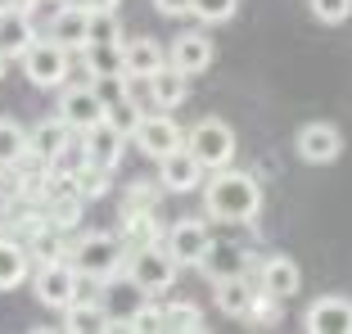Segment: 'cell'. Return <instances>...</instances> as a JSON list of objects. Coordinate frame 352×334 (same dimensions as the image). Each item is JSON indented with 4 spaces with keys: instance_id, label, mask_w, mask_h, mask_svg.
<instances>
[{
    "instance_id": "obj_1",
    "label": "cell",
    "mask_w": 352,
    "mask_h": 334,
    "mask_svg": "<svg viewBox=\"0 0 352 334\" xmlns=\"http://www.w3.org/2000/svg\"><path fill=\"white\" fill-rule=\"evenodd\" d=\"M204 208L212 221L226 226H249L262 212V186L253 172H235V167H217L204 181Z\"/></svg>"
},
{
    "instance_id": "obj_2",
    "label": "cell",
    "mask_w": 352,
    "mask_h": 334,
    "mask_svg": "<svg viewBox=\"0 0 352 334\" xmlns=\"http://www.w3.org/2000/svg\"><path fill=\"white\" fill-rule=\"evenodd\" d=\"M68 262H73L77 271H82V280H118V276L126 271V244L122 235H104V230H91V235H82V240H73V249H68Z\"/></svg>"
},
{
    "instance_id": "obj_3",
    "label": "cell",
    "mask_w": 352,
    "mask_h": 334,
    "mask_svg": "<svg viewBox=\"0 0 352 334\" xmlns=\"http://www.w3.org/2000/svg\"><path fill=\"white\" fill-rule=\"evenodd\" d=\"M73 59L77 54L68 50V45H59L54 36H36L32 41V50L23 54V73H28V82L36 86V91H63L68 86V73H73Z\"/></svg>"
},
{
    "instance_id": "obj_4",
    "label": "cell",
    "mask_w": 352,
    "mask_h": 334,
    "mask_svg": "<svg viewBox=\"0 0 352 334\" xmlns=\"http://www.w3.org/2000/svg\"><path fill=\"white\" fill-rule=\"evenodd\" d=\"M32 293H36V303L41 307H73L82 298V271H77L68 258H54V262H36V271H32Z\"/></svg>"
},
{
    "instance_id": "obj_5",
    "label": "cell",
    "mask_w": 352,
    "mask_h": 334,
    "mask_svg": "<svg viewBox=\"0 0 352 334\" xmlns=\"http://www.w3.org/2000/svg\"><path fill=\"white\" fill-rule=\"evenodd\" d=\"M176 271H181V262H176V253L167 249L163 240L140 244V249L126 253V276H131L145 293H167L176 285Z\"/></svg>"
},
{
    "instance_id": "obj_6",
    "label": "cell",
    "mask_w": 352,
    "mask_h": 334,
    "mask_svg": "<svg viewBox=\"0 0 352 334\" xmlns=\"http://www.w3.org/2000/svg\"><path fill=\"white\" fill-rule=\"evenodd\" d=\"M186 145L195 149V158L208 167V172L235 163V131H230L221 118H204V122H195V126H190V136H186Z\"/></svg>"
},
{
    "instance_id": "obj_7",
    "label": "cell",
    "mask_w": 352,
    "mask_h": 334,
    "mask_svg": "<svg viewBox=\"0 0 352 334\" xmlns=\"http://www.w3.org/2000/svg\"><path fill=\"white\" fill-rule=\"evenodd\" d=\"M59 118L73 126L77 136H86L91 126H100L104 118H109V100H104L91 82H86V86H63V95H59Z\"/></svg>"
},
{
    "instance_id": "obj_8",
    "label": "cell",
    "mask_w": 352,
    "mask_h": 334,
    "mask_svg": "<svg viewBox=\"0 0 352 334\" xmlns=\"http://www.w3.org/2000/svg\"><path fill=\"white\" fill-rule=\"evenodd\" d=\"M131 140L140 145V154H145V158H154V163H158V158H167L172 149L186 145V131H181V122H176L167 109H158V113L149 109L145 122H140V131H135Z\"/></svg>"
},
{
    "instance_id": "obj_9",
    "label": "cell",
    "mask_w": 352,
    "mask_h": 334,
    "mask_svg": "<svg viewBox=\"0 0 352 334\" xmlns=\"http://www.w3.org/2000/svg\"><path fill=\"white\" fill-rule=\"evenodd\" d=\"M163 244L176 253V262H181V267H199V262L208 258V249H212L217 240H212L208 221H199V217H181V221H172V226H167Z\"/></svg>"
},
{
    "instance_id": "obj_10",
    "label": "cell",
    "mask_w": 352,
    "mask_h": 334,
    "mask_svg": "<svg viewBox=\"0 0 352 334\" xmlns=\"http://www.w3.org/2000/svg\"><path fill=\"white\" fill-rule=\"evenodd\" d=\"M36 41V23H32V0H14L10 10H0V54L5 63L23 59Z\"/></svg>"
},
{
    "instance_id": "obj_11",
    "label": "cell",
    "mask_w": 352,
    "mask_h": 334,
    "mask_svg": "<svg viewBox=\"0 0 352 334\" xmlns=\"http://www.w3.org/2000/svg\"><path fill=\"white\" fill-rule=\"evenodd\" d=\"M77 63L91 82H122L126 73V41H86L77 50Z\"/></svg>"
},
{
    "instance_id": "obj_12",
    "label": "cell",
    "mask_w": 352,
    "mask_h": 334,
    "mask_svg": "<svg viewBox=\"0 0 352 334\" xmlns=\"http://www.w3.org/2000/svg\"><path fill=\"white\" fill-rule=\"evenodd\" d=\"M294 149H298L302 163L325 167V163H334V158L343 154V131H339L334 122H307V126H298V140H294Z\"/></svg>"
},
{
    "instance_id": "obj_13",
    "label": "cell",
    "mask_w": 352,
    "mask_h": 334,
    "mask_svg": "<svg viewBox=\"0 0 352 334\" xmlns=\"http://www.w3.org/2000/svg\"><path fill=\"white\" fill-rule=\"evenodd\" d=\"M204 172H208V167L195 158L190 145H181V149H172L167 158H158V181L167 186V194H190V190H199L208 181Z\"/></svg>"
},
{
    "instance_id": "obj_14",
    "label": "cell",
    "mask_w": 352,
    "mask_h": 334,
    "mask_svg": "<svg viewBox=\"0 0 352 334\" xmlns=\"http://www.w3.org/2000/svg\"><path fill=\"white\" fill-rule=\"evenodd\" d=\"M302 330L307 334H352V298L343 293H325L302 312Z\"/></svg>"
},
{
    "instance_id": "obj_15",
    "label": "cell",
    "mask_w": 352,
    "mask_h": 334,
    "mask_svg": "<svg viewBox=\"0 0 352 334\" xmlns=\"http://www.w3.org/2000/svg\"><path fill=\"white\" fill-rule=\"evenodd\" d=\"M212 36H208V32H181V36H176L172 45H167V63H176V68H181V73H208V68H212Z\"/></svg>"
},
{
    "instance_id": "obj_16",
    "label": "cell",
    "mask_w": 352,
    "mask_h": 334,
    "mask_svg": "<svg viewBox=\"0 0 352 334\" xmlns=\"http://www.w3.org/2000/svg\"><path fill=\"white\" fill-rule=\"evenodd\" d=\"M86 27H91V10L77 5V0H63L59 10H54L50 27H45V36H54L59 45H68V50L77 54L86 45Z\"/></svg>"
},
{
    "instance_id": "obj_17",
    "label": "cell",
    "mask_w": 352,
    "mask_h": 334,
    "mask_svg": "<svg viewBox=\"0 0 352 334\" xmlns=\"http://www.w3.org/2000/svg\"><path fill=\"white\" fill-rule=\"evenodd\" d=\"M32 249L19 235H0V293L19 289L23 280H32Z\"/></svg>"
},
{
    "instance_id": "obj_18",
    "label": "cell",
    "mask_w": 352,
    "mask_h": 334,
    "mask_svg": "<svg viewBox=\"0 0 352 334\" xmlns=\"http://www.w3.org/2000/svg\"><path fill=\"white\" fill-rule=\"evenodd\" d=\"M302 285V271H298V262L285 258V253H271L267 262L258 267V289L276 293V298H294Z\"/></svg>"
},
{
    "instance_id": "obj_19",
    "label": "cell",
    "mask_w": 352,
    "mask_h": 334,
    "mask_svg": "<svg viewBox=\"0 0 352 334\" xmlns=\"http://www.w3.org/2000/svg\"><path fill=\"white\" fill-rule=\"evenodd\" d=\"M28 140H32V154H36V158L54 163V158H59L63 149H68V145L77 140V131H73L68 122H63L59 113H54V118H41V122L32 126V131H28Z\"/></svg>"
},
{
    "instance_id": "obj_20",
    "label": "cell",
    "mask_w": 352,
    "mask_h": 334,
    "mask_svg": "<svg viewBox=\"0 0 352 334\" xmlns=\"http://www.w3.org/2000/svg\"><path fill=\"white\" fill-rule=\"evenodd\" d=\"M249 267H253V258H249V249H239V244H212L208 258L199 262V271H204L212 285L230 280V276H249Z\"/></svg>"
},
{
    "instance_id": "obj_21",
    "label": "cell",
    "mask_w": 352,
    "mask_h": 334,
    "mask_svg": "<svg viewBox=\"0 0 352 334\" xmlns=\"http://www.w3.org/2000/svg\"><path fill=\"white\" fill-rule=\"evenodd\" d=\"M82 140H86V158H91V163H100V167H118V163H122L126 136L118 131L113 122H109V118H104L100 126H91Z\"/></svg>"
},
{
    "instance_id": "obj_22",
    "label": "cell",
    "mask_w": 352,
    "mask_h": 334,
    "mask_svg": "<svg viewBox=\"0 0 352 334\" xmlns=\"http://www.w3.org/2000/svg\"><path fill=\"white\" fill-rule=\"evenodd\" d=\"M253 298H258V280H249V276H230V280L212 285V303L226 316H249Z\"/></svg>"
},
{
    "instance_id": "obj_23",
    "label": "cell",
    "mask_w": 352,
    "mask_h": 334,
    "mask_svg": "<svg viewBox=\"0 0 352 334\" xmlns=\"http://www.w3.org/2000/svg\"><path fill=\"white\" fill-rule=\"evenodd\" d=\"M63 330H118L113 325V312H109V303H91V298H77L73 307H63Z\"/></svg>"
},
{
    "instance_id": "obj_24",
    "label": "cell",
    "mask_w": 352,
    "mask_h": 334,
    "mask_svg": "<svg viewBox=\"0 0 352 334\" xmlns=\"http://www.w3.org/2000/svg\"><path fill=\"white\" fill-rule=\"evenodd\" d=\"M190 95V73H181L176 63H163L154 73V109H181Z\"/></svg>"
},
{
    "instance_id": "obj_25",
    "label": "cell",
    "mask_w": 352,
    "mask_h": 334,
    "mask_svg": "<svg viewBox=\"0 0 352 334\" xmlns=\"http://www.w3.org/2000/svg\"><path fill=\"white\" fill-rule=\"evenodd\" d=\"M163 63H167V50L154 41V36H131V41H126V73L154 77Z\"/></svg>"
},
{
    "instance_id": "obj_26",
    "label": "cell",
    "mask_w": 352,
    "mask_h": 334,
    "mask_svg": "<svg viewBox=\"0 0 352 334\" xmlns=\"http://www.w3.org/2000/svg\"><path fill=\"white\" fill-rule=\"evenodd\" d=\"M122 244H126V253L131 249H140V244H158L163 235H158V217L154 212H122Z\"/></svg>"
},
{
    "instance_id": "obj_27",
    "label": "cell",
    "mask_w": 352,
    "mask_h": 334,
    "mask_svg": "<svg viewBox=\"0 0 352 334\" xmlns=\"http://www.w3.org/2000/svg\"><path fill=\"white\" fill-rule=\"evenodd\" d=\"M28 154H32L28 131L19 122H10V118H0V167H19Z\"/></svg>"
},
{
    "instance_id": "obj_28",
    "label": "cell",
    "mask_w": 352,
    "mask_h": 334,
    "mask_svg": "<svg viewBox=\"0 0 352 334\" xmlns=\"http://www.w3.org/2000/svg\"><path fill=\"white\" fill-rule=\"evenodd\" d=\"M28 249H32V258H36V262H54V258H68V249H73V244L63 240V226L45 221V226L28 240Z\"/></svg>"
},
{
    "instance_id": "obj_29",
    "label": "cell",
    "mask_w": 352,
    "mask_h": 334,
    "mask_svg": "<svg viewBox=\"0 0 352 334\" xmlns=\"http://www.w3.org/2000/svg\"><path fill=\"white\" fill-rule=\"evenodd\" d=\"M163 194H167V186L163 181H135V186H126V194H122V212H158V203H163Z\"/></svg>"
},
{
    "instance_id": "obj_30",
    "label": "cell",
    "mask_w": 352,
    "mask_h": 334,
    "mask_svg": "<svg viewBox=\"0 0 352 334\" xmlns=\"http://www.w3.org/2000/svg\"><path fill=\"white\" fill-rule=\"evenodd\" d=\"M109 177H113V167H100V163H91V158H86V163L77 167L73 181H77V190L86 194V203H91V199H104V194H109V186H113Z\"/></svg>"
},
{
    "instance_id": "obj_31",
    "label": "cell",
    "mask_w": 352,
    "mask_h": 334,
    "mask_svg": "<svg viewBox=\"0 0 352 334\" xmlns=\"http://www.w3.org/2000/svg\"><path fill=\"white\" fill-rule=\"evenodd\" d=\"M145 113H149V109H145V104H135V100H126V95H118L113 104H109V122H113L118 131L126 136V140H131L135 131H140V122H145Z\"/></svg>"
},
{
    "instance_id": "obj_32",
    "label": "cell",
    "mask_w": 352,
    "mask_h": 334,
    "mask_svg": "<svg viewBox=\"0 0 352 334\" xmlns=\"http://www.w3.org/2000/svg\"><path fill=\"white\" fill-rule=\"evenodd\" d=\"M163 330L172 334H199L204 330V312L195 303H167L163 307Z\"/></svg>"
},
{
    "instance_id": "obj_33",
    "label": "cell",
    "mask_w": 352,
    "mask_h": 334,
    "mask_svg": "<svg viewBox=\"0 0 352 334\" xmlns=\"http://www.w3.org/2000/svg\"><path fill=\"white\" fill-rule=\"evenodd\" d=\"M86 41H122V23H118V10H91Z\"/></svg>"
},
{
    "instance_id": "obj_34",
    "label": "cell",
    "mask_w": 352,
    "mask_h": 334,
    "mask_svg": "<svg viewBox=\"0 0 352 334\" xmlns=\"http://www.w3.org/2000/svg\"><path fill=\"white\" fill-rule=\"evenodd\" d=\"M280 303L285 298H276V293H267V289H258V298H253V307H249V316L244 321H253V325H280Z\"/></svg>"
},
{
    "instance_id": "obj_35",
    "label": "cell",
    "mask_w": 352,
    "mask_h": 334,
    "mask_svg": "<svg viewBox=\"0 0 352 334\" xmlns=\"http://www.w3.org/2000/svg\"><path fill=\"white\" fill-rule=\"evenodd\" d=\"M235 10H239V0H195L199 23H226V19H235Z\"/></svg>"
},
{
    "instance_id": "obj_36",
    "label": "cell",
    "mask_w": 352,
    "mask_h": 334,
    "mask_svg": "<svg viewBox=\"0 0 352 334\" xmlns=\"http://www.w3.org/2000/svg\"><path fill=\"white\" fill-rule=\"evenodd\" d=\"M311 5V14L321 23H343V19H352V0H307Z\"/></svg>"
},
{
    "instance_id": "obj_37",
    "label": "cell",
    "mask_w": 352,
    "mask_h": 334,
    "mask_svg": "<svg viewBox=\"0 0 352 334\" xmlns=\"http://www.w3.org/2000/svg\"><path fill=\"white\" fill-rule=\"evenodd\" d=\"M126 330H163V307H154V303H145L140 312L126 321Z\"/></svg>"
},
{
    "instance_id": "obj_38",
    "label": "cell",
    "mask_w": 352,
    "mask_h": 334,
    "mask_svg": "<svg viewBox=\"0 0 352 334\" xmlns=\"http://www.w3.org/2000/svg\"><path fill=\"white\" fill-rule=\"evenodd\" d=\"M154 10L167 19H186V14H195V0H154Z\"/></svg>"
},
{
    "instance_id": "obj_39",
    "label": "cell",
    "mask_w": 352,
    "mask_h": 334,
    "mask_svg": "<svg viewBox=\"0 0 352 334\" xmlns=\"http://www.w3.org/2000/svg\"><path fill=\"white\" fill-rule=\"evenodd\" d=\"M77 5H86V10H118V0H77Z\"/></svg>"
},
{
    "instance_id": "obj_40",
    "label": "cell",
    "mask_w": 352,
    "mask_h": 334,
    "mask_svg": "<svg viewBox=\"0 0 352 334\" xmlns=\"http://www.w3.org/2000/svg\"><path fill=\"white\" fill-rule=\"evenodd\" d=\"M0 73H5V54H0Z\"/></svg>"
}]
</instances>
